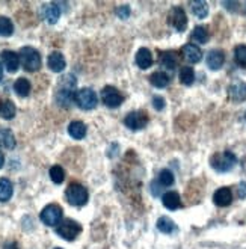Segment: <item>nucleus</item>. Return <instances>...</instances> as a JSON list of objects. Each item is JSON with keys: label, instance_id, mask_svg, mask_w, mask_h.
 <instances>
[{"label": "nucleus", "instance_id": "1", "mask_svg": "<svg viewBox=\"0 0 246 249\" xmlns=\"http://www.w3.org/2000/svg\"><path fill=\"white\" fill-rule=\"evenodd\" d=\"M237 163V157L231 151H224V153H216L210 159V165L213 169L218 172H228L229 169H233Z\"/></svg>", "mask_w": 246, "mask_h": 249}, {"label": "nucleus", "instance_id": "2", "mask_svg": "<svg viewBox=\"0 0 246 249\" xmlns=\"http://www.w3.org/2000/svg\"><path fill=\"white\" fill-rule=\"evenodd\" d=\"M20 62L26 71H38L41 68V54L34 47H23L20 50Z\"/></svg>", "mask_w": 246, "mask_h": 249}, {"label": "nucleus", "instance_id": "3", "mask_svg": "<svg viewBox=\"0 0 246 249\" xmlns=\"http://www.w3.org/2000/svg\"><path fill=\"white\" fill-rule=\"evenodd\" d=\"M65 196H67V201L71 204V206H85L86 202H88V190H86L82 184H77V183H73L70 184L65 190Z\"/></svg>", "mask_w": 246, "mask_h": 249}, {"label": "nucleus", "instance_id": "4", "mask_svg": "<svg viewBox=\"0 0 246 249\" xmlns=\"http://www.w3.org/2000/svg\"><path fill=\"white\" fill-rule=\"evenodd\" d=\"M74 101L76 105L83 109V110H91L97 106L98 103V98H97V94L89 89V88H83V89L77 91L74 94Z\"/></svg>", "mask_w": 246, "mask_h": 249}, {"label": "nucleus", "instance_id": "5", "mask_svg": "<svg viewBox=\"0 0 246 249\" xmlns=\"http://www.w3.org/2000/svg\"><path fill=\"white\" fill-rule=\"evenodd\" d=\"M62 209L57 204H50V206H47L41 212V221L49 227H56L62 221Z\"/></svg>", "mask_w": 246, "mask_h": 249}, {"label": "nucleus", "instance_id": "6", "mask_svg": "<svg viewBox=\"0 0 246 249\" xmlns=\"http://www.w3.org/2000/svg\"><path fill=\"white\" fill-rule=\"evenodd\" d=\"M57 234L65 239V240H74L80 231H82V227L76 222V221H71V219H67V221H64L62 224H59V227L56 228Z\"/></svg>", "mask_w": 246, "mask_h": 249}, {"label": "nucleus", "instance_id": "7", "mask_svg": "<svg viewBox=\"0 0 246 249\" xmlns=\"http://www.w3.org/2000/svg\"><path fill=\"white\" fill-rule=\"evenodd\" d=\"M101 100L107 107H118L120 105H123L124 97L123 94L113 86H105L101 89Z\"/></svg>", "mask_w": 246, "mask_h": 249}, {"label": "nucleus", "instance_id": "8", "mask_svg": "<svg viewBox=\"0 0 246 249\" xmlns=\"http://www.w3.org/2000/svg\"><path fill=\"white\" fill-rule=\"evenodd\" d=\"M148 123V116L143 112H132L125 116L124 124L130 128V130H141L147 125Z\"/></svg>", "mask_w": 246, "mask_h": 249}, {"label": "nucleus", "instance_id": "9", "mask_svg": "<svg viewBox=\"0 0 246 249\" xmlns=\"http://www.w3.org/2000/svg\"><path fill=\"white\" fill-rule=\"evenodd\" d=\"M169 21H171L172 27L176 29L177 32H184V31H186L187 17H186V12H184L181 8H174V9L171 11Z\"/></svg>", "mask_w": 246, "mask_h": 249}, {"label": "nucleus", "instance_id": "10", "mask_svg": "<svg viewBox=\"0 0 246 249\" xmlns=\"http://www.w3.org/2000/svg\"><path fill=\"white\" fill-rule=\"evenodd\" d=\"M228 97L234 103H242L246 100V82H234L228 88Z\"/></svg>", "mask_w": 246, "mask_h": 249}, {"label": "nucleus", "instance_id": "11", "mask_svg": "<svg viewBox=\"0 0 246 249\" xmlns=\"http://www.w3.org/2000/svg\"><path fill=\"white\" fill-rule=\"evenodd\" d=\"M181 54L183 57L191 64H198L201 61L202 57V52L199 47H196L195 44H186V46H183L181 49Z\"/></svg>", "mask_w": 246, "mask_h": 249}, {"label": "nucleus", "instance_id": "12", "mask_svg": "<svg viewBox=\"0 0 246 249\" xmlns=\"http://www.w3.org/2000/svg\"><path fill=\"white\" fill-rule=\"evenodd\" d=\"M213 201L216 206L219 207H227L231 204V201H233V192H231L229 187H221L214 192L213 195Z\"/></svg>", "mask_w": 246, "mask_h": 249}, {"label": "nucleus", "instance_id": "13", "mask_svg": "<svg viewBox=\"0 0 246 249\" xmlns=\"http://www.w3.org/2000/svg\"><path fill=\"white\" fill-rule=\"evenodd\" d=\"M61 17V9L57 8L56 3H47L42 6V18H44L47 23L54 24Z\"/></svg>", "mask_w": 246, "mask_h": 249}, {"label": "nucleus", "instance_id": "14", "mask_svg": "<svg viewBox=\"0 0 246 249\" xmlns=\"http://www.w3.org/2000/svg\"><path fill=\"white\" fill-rule=\"evenodd\" d=\"M47 64H49V68L54 72H61L65 70V57L62 56V53L59 52H53L49 54V59H47Z\"/></svg>", "mask_w": 246, "mask_h": 249}, {"label": "nucleus", "instance_id": "15", "mask_svg": "<svg viewBox=\"0 0 246 249\" xmlns=\"http://www.w3.org/2000/svg\"><path fill=\"white\" fill-rule=\"evenodd\" d=\"M225 62V54L221 50H211L207 54V65L210 70H221Z\"/></svg>", "mask_w": 246, "mask_h": 249}, {"label": "nucleus", "instance_id": "16", "mask_svg": "<svg viewBox=\"0 0 246 249\" xmlns=\"http://www.w3.org/2000/svg\"><path fill=\"white\" fill-rule=\"evenodd\" d=\"M2 59L5 64V68L9 72H16L20 67V57L14 52H2Z\"/></svg>", "mask_w": 246, "mask_h": 249}, {"label": "nucleus", "instance_id": "17", "mask_svg": "<svg viewBox=\"0 0 246 249\" xmlns=\"http://www.w3.org/2000/svg\"><path fill=\"white\" fill-rule=\"evenodd\" d=\"M136 64L141 70H148L153 65V56L148 49H141L136 53Z\"/></svg>", "mask_w": 246, "mask_h": 249}, {"label": "nucleus", "instance_id": "18", "mask_svg": "<svg viewBox=\"0 0 246 249\" xmlns=\"http://www.w3.org/2000/svg\"><path fill=\"white\" fill-rule=\"evenodd\" d=\"M73 100H74V94H73V91L70 89V88L62 86L61 89L57 91V94H56V101L62 107H70L71 101H73Z\"/></svg>", "mask_w": 246, "mask_h": 249}, {"label": "nucleus", "instance_id": "19", "mask_svg": "<svg viewBox=\"0 0 246 249\" xmlns=\"http://www.w3.org/2000/svg\"><path fill=\"white\" fill-rule=\"evenodd\" d=\"M68 133L73 139H83L86 136V125L80 121H73L68 125Z\"/></svg>", "mask_w": 246, "mask_h": 249}, {"label": "nucleus", "instance_id": "20", "mask_svg": "<svg viewBox=\"0 0 246 249\" xmlns=\"http://www.w3.org/2000/svg\"><path fill=\"white\" fill-rule=\"evenodd\" d=\"M0 116L5 120H12L16 116V105L11 100L0 101Z\"/></svg>", "mask_w": 246, "mask_h": 249}, {"label": "nucleus", "instance_id": "21", "mask_svg": "<svg viewBox=\"0 0 246 249\" xmlns=\"http://www.w3.org/2000/svg\"><path fill=\"white\" fill-rule=\"evenodd\" d=\"M177 62H178V57L176 52H165L160 54V64L166 70H174L177 67Z\"/></svg>", "mask_w": 246, "mask_h": 249}, {"label": "nucleus", "instance_id": "22", "mask_svg": "<svg viewBox=\"0 0 246 249\" xmlns=\"http://www.w3.org/2000/svg\"><path fill=\"white\" fill-rule=\"evenodd\" d=\"M162 201L168 210H177L180 207V195L177 192H166Z\"/></svg>", "mask_w": 246, "mask_h": 249}, {"label": "nucleus", "instance_id": "23", "mask_svg": "<svg viewBox=\"0 0 246 249\" xmlns=\"http://www.w3.org/2000/svg\"><path fill=\"white\" fill-rule=\"evenodd\" d=\"M14 192L12 183L8 178H0V202H6L11 199Z\"/></svg>", "mask_w": 246, "mask_h": 249}, {"label": "nucleus", "instance_id": "24", "mask_svg": "<svg viewBox=\"0 0 246 249\" xmlns=\"http://www.w3.org/2000/svg\"><path fill=\"white\" fill-rule=\"evenodd\" d=\"M192 12L193 16L198 18H206L209 16V5L207 2H202V0H198V2L192 3Z\"/></svg>", "mask_w": 246, "mask_h": 249}, {"label": "nucleus", "instance_id": "25", "mask_svg": "<svg viewBox=\"0 0 246 249\" xmlns=\"http://www.w3.org/2000/svg\"><path fill=\"white\" fill-rule=\"evenodd\" d=\"M14 91H16L20 97H27L29 92H31V83H29L27 79H18L14 83Z\"/></svg>", "mask_w": 246, "mask_h": 249}, {"label": "nucleus", "instance_id": "26", "mask_svg": "<svg viewBox=\"0 0 246 249\" xmlns=\"http://www.w3.org/2000/svg\"><path fill=\"white\" fill-rule=\"evenodd\" d=\"M0 145H3L5 148L12 150L16 146V138H14L11 130H2L0 131Z\"/></svg>", "mask_w": 246, "mask_h": 249}, {"label": "nucleus", "instance_id": "27", "mask_svg": "<svg viewBox=\"0 0 246 249\" xmlns=\"http://www.w3.org/2000/svg\"><path fill=\"white\" fill-rule=\"evenodd\" d=\"M157 228H158V231L160 232H165V234H171V232H174L176 231V224H174L169 217H166V216H163V217H160L157 221Z\"/></svg>", "mask_w": 246, "mask_h": 249}, {"label": "nucleus", "instance_id": "28", "mask_svg": "<svg viewBox=\"0 0 246 249\" xmlns=\"http://www.w3.org/2000/svg\"><path fill=\"white\" fill-rule=\"evenodd\" d=\"M178 77H180V82L183 83V85H192L193 83V80H195V71H193V68H191V67H183L181 70H180V74H178Z\"/></svg>", "mask_w": 246, "mask_h": 249}, {"label": "nucleus", "instance_id": "29", "mask_svg": "<svg viewBox=\"0 0 246 249\" xmlns=\"http://www.w3.org/2000/svg\"><path fill=\"white\" fill-rule=\"evenodd\" d=\"M150 82L156 86V88H165V86H168V83H169V77L165 74V72H154V74L150 77Z\"/></svg>", "mask_w": 246, "mask_h": 249}, {"label": "nucleus", "instance_id": "30", "mask_svg": "<svg viewBox=\"0 0 246 249\" xmlns=\"http://www.w3.org/2000/svg\"><path fill=\"white\" fill-rule=\"evenodd\" d=\"M192 38L196 42H199V44H206L209 41V32H207V29L202 27V26H196L193 29V32H192Z\"/></svg>", "mask_w": 246, "mask_h": 249}, {"label": "nucleus", "instance_id": "31", "mask_svg": "<svg viewBox=\"0 0 246 249\" xmlns=\"http://www.w3.org/2000/svg\"><path fill=\"white\" fill-rule=\"evenodd\" d=\"M49 174H50V178L53 180V183H56V184H61L65 178V172H64L62 166H59V165L52 166Z\"/></svg>", "mask_w": 246, "mask_h": 249}, {"label": "nucleus", "instance_id": "32", "mask_svg": "<svg viewBox=\"0 0 246 249\" xmlns=\"http://www.w3.org/2000/svg\"><path fill=\"white\" fill-rule=\"evenodd\" d=\"M14 32V24L8 17H0V35L11 36Z\"/></svg>", "mask_w": 246, "mask_h": 249}, {"label": "nucleus", "instance_id": "33", "mask_svg": "<svg viewBox=\"0 0 246 249\" xmlns=\"http://www.w3.org/2000/svg\"><path fill=\"white\" fill-rule=\"evenodd\" d=\"M234 59L242 67L246 68V46H237L234 50Z\"/></svg>", "mask_w": 246, "mask_h": 249}, {"label": "nucleus", "instance_id": "34", "mask_svg": "<svg viewBox=\"0 0 246 249\" xmlns=\"http://www.w3.org/2000/svg\"><path fill=\"white\" fill-rule=\"evenodd\" d=\"M158 183L162 186H171L174 184V174L169 169H163L158 174Z\"/></svg>", "mask_w": 246, "mask_h": 249}, {"label": "nucleus", "instance_id": "35", "mask_svg": "<svg viewBox=\"0 0 246 249\" xmlns=\"http://www.w3.org/2000/svg\"><path fill=\"white\" fill-rule=\"evenodd\" d=\"M153 106L157 109V110H162L165 107V100L160 97V95H156L153 97Z\"/></svg>", "mask_w": 246, "mask_h": 249}, {"label": "nucleus", "instance_id": "36", "mask_svg": "<svg viewBox=\"0 0 246 249\" xmlns=\"http://www.w3.org/2000/svg\"><path fill=\"white\" fill-rule=\"evenodd\" d=\"M117 16L121 17V18H125V17L130 16V9H128L127 6H121V8L117 9Z\"/></svg>", "mask_w": 246, "mask_h": 249}, {"label": "nucleus", "instance_id": "37", "mask_svg": "<svg viewBox=\"0 0 246 249\" xmlns=\"http://www.w3.org/2000/svg\"><path fill=\"white\" fill-rule=\"evenodd\" d=\"M3 249H18V248H17V243L16 242H9V243H6L3 246Z\"/></svg>", "mask_w": 246, "mask_h": 249}, {"label": "nucleus", "instance_id": "38", "mask_svg": "<svg viewBox=\"0 0 246 249\" xmlns=\"http://www.w3.org/2000/svg\"><path fill=\"white\" fill-rule=\"evenodd\" d=\"M3 163H5V157H3L2 151H0V168H2V166H3Z\"/></svg>", "mask_w": 246, "mask_h": 249}, {"label": "nucleus", "instance_id": "39", "mask_svg": "<svg viewBox=\"0 0 246 249\" xmlns=\"http://www.w3.org/2000/svg\"><path fill=\"white\" fill-rule=\"evenodd\" d=\"M2 77H3V67L0 64V80H2Z\"/></svg>", "mask_w": 246, "mask_h": 249}, {"label": "nucleus", "instance_id": "40", "mask_svg": "<svg viewBox=\"0 0 246 249\" xmlns=\"http://www.w3.org/2000/svg\"><path fill=\"white\" fill-rule=\"evenodd\" d=\"M54 249H62V248H54Z\"/></svg>", "mask_w": 246, "mask_h": 249}]
</instances>
